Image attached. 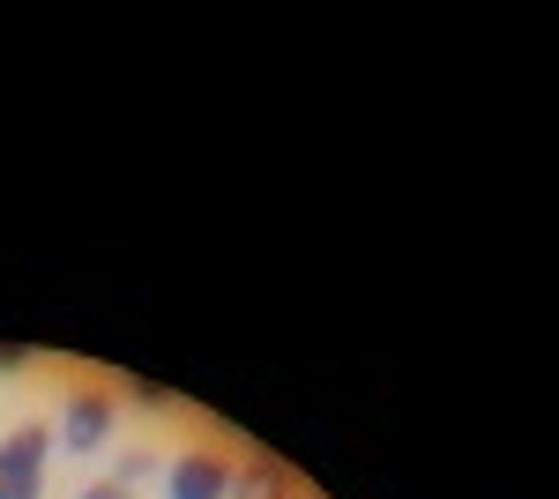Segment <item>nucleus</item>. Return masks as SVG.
<instances>
[{
  "mask_svg": "<svg viewBox=\"0 0 559 499\" xmlns=\"http://www.w3.org/2000/svg\"><path fill=\"white\" fill-rule=\"evenodd\" d=\"M23 366H31V351L23 343H0V373H23Z\"/></svg>",
  "mask_w": 559,
  "mask_h": 499,
  "instance_id": "6",
  "label": "nucleus"
},
{
  "mask_svg": "<svg viewBox=\"0 0 559 499\" xmlns=\"http://www.w3.org/2000/svg\"><path fill=\"white\" fill-rule=\"evenodd\" d=\"M83 499H128V485H90Z\"/></svg>",
  "mask_w": 559,
  "mask_h": 499,
  "instance_id": "8",
  "label": "nucleus"
},
{
  "mask_svg": "<svg viewBox=\"0 0 559 499\" xmlns=\"http://www.w3.org/2000/svg\"><path fill=\"white\" fill-rule=\"evenodd\" d=\"M45 455H52V432H45V425H15V432L0 440V485H38Z\"/></svg>",
  "mask_w": 559,
  "mask_h": 499,
  "instance_id": "3",
  "label": "nucleus"
},
{
  "mask_svg": "<svg viewBox=\"0 0 559 499\" xmlns=\"http://www.w3.org/2000/svg\"><path fill=\"white\" fill-rule=\"evenodd\" d=\"M224 499H292V470L284 462H239Z\"/></svg>",
  "mask_w": 559,
  "mask_h": 499,
  "instance_id": "4",
  "label": "nucleus"
},
{
  "mask_svg": "<svg viewBox=\"0 0 559 499\" xmlns=\"http://www.w3.org/2000/svg\"><path fill=\"white\" fill-rule=\"evenodd\" d=\"M231 470H239V462L216 455V448H187V455L165 470V492L173 499H224L231 492Z\"/></svg>",
  "mask_w": 559,
  "mask_h": 499,
  "instance_id": "2",
  "label": "nucleus"
},
{
  "mask_svg": "<svg viewBox=\"0 0 559 499\" xmlns=\"http://www.w3.org/2000/svg\"><path fill=\"white\" fill-rule=\"evenodd\" d=\"M150 470H157V455H142V448H128V455H120V477H112V485H142Z\"/></svg>",
  "mask_w": 559,
  "mask_h": 499,
  "instance_id": "5",
  "label": "nucleus"
},
{
  "mask_svg": "<svg viewBox=\"0 0 559 499\" xmlns=\"http://www.w3.org/2000/svg\"><path fill=\"white\" fill-rule=\"evenodd\" d=\"M120 425V395L112 388H75L60 411V455H97Z\"/></svg>",
  "mask_w": 559,
  "mask_h": 499,
  "instance_id": "1",
  "label": "nucleus"
},
{
  "mask_svg": "<svg viewBox=\"0 0 559 499\" xmlns=\"http://www.w3.org/2000/svg\"><path fill=\"white\" fill-rule=\"evenodd\" d=\"M0 499H45L38 485H0Z\"/></svg>",
  "mask_w": 559,
  "mask_h": 499,
  "instance_id": "7",
  "label": "nucleus"
}]
</instances>
